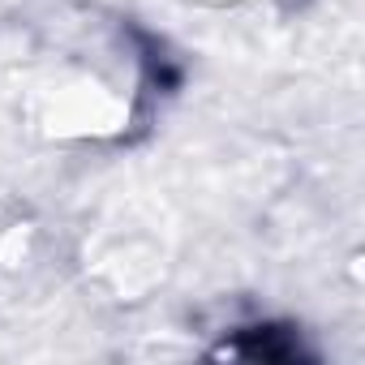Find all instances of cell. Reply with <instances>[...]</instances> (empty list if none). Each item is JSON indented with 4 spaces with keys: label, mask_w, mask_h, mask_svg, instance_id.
Listing matches in <instances>:
<instances>
[{
    "label": "cell",
    "mask_w": 365,
    "mask_h": 365,
    "mask_svg": "<svg viewBox=\"0 0 365 365\" xmlns=\"http://www.w3.org/2000/svg\"><path fill=\"white\" fill-rule=\"evenodd\" d=\"M138 73L129 52L103 39H73L48 52L26 78L22 112L39 138L103 142L129 129Z\"/></svg>",
    "instance_id": "1"
},
{
    "label": "cell",
    "mask_w": 365,
    "mask_h": 365,
    "mask_svg": "<svg viewBox=\"0 0 365 365\" xmlns=\"http://www.w3.org/2000/svg\"><path fill=\"white\" fill-rule=\"evenodd\" d=\"M215 5H224V0H215Z\"/></svg>",
    "instance_id": "2"
}]
</instances>
